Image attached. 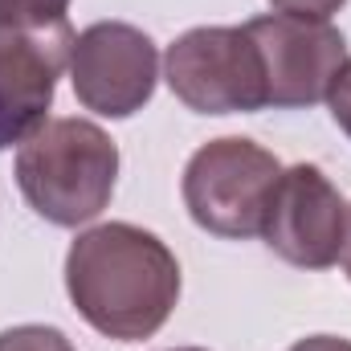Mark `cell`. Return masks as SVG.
<instances>
[{
    "label": "cell",
    "mask_w": 351,
    "mask_h": 351,
    "mask_svg": "<svg viewBox=\"0 0 351 351\" xmlns=\"http://www.w3.org/2000/svg\"><path fill=\"white\" fill-rule=\"evenodd\" d=\"M278 176H282V164L274 152H265L254 139L225 135L192 152L180 192H184L188 217L204 233L225 241H245L262 233L265 204Z\"/></svg>",
    "instance_id": "cell-3"
},
{
    "label": "cell",
    "mask_w": 351,
    "mask_h": 351,
    "mask_svg": "<svg viewBox=\"0 0 351 351\" xmlns=\"http://www.w3.org/2000/svg\"><path fill=\"white\" fill-rule=\"evenodd\" d=\"M66 294L106 339H152L180 302V262L147 229L106 221L74 237L66 254Z\"/></svg>",
    "instance_id": "cell-1"
},
{
    "label": "cell",
    "mask_w": 351,
    "mask_h": 351,
    "mask_svg": "<svg viewBox=\"0 0 351 351\" xmlns=\"http://www.w3.org/2000/svg\"><path fill=\"white\" fill-rule=\"evenodd\" d=\"M70 82L86 110L102 119H131L156 94L160 49L127 21H98L74 37Z\"/></svg>",
    "instance_id": "cell-5"
},
{
    "label": "cell",
    "mask_w": 351,
    "mask_h": 351,
    "mask_svg": "<svg viewBox=\"0 0 351 351\" xmlns=\"http://www.w3.org/2000/svg\"><path fill=\"white\" fill-rule=\"evenodd\" d=\"M290 351H351V339H343V335H306Z\"/></svg>",
    "instance_id": "cell-13"
},
{
    "label": "cell",
    "mask_w": 351,
    "mask_h": 351,
    "mask_svg": "<svg viewBox=\"0 0 351 351\" xmlns=\"http://www.w3.org/2000/svg\"><path fill=\"white\" fill-rule=\"evenodd\" d=\"M176 351H204V348H176Z\"/></svg>",
    "instance_id": "cell-15"
},
{
    "label": "cell",
    "mask_w": 351,
    "mask_h": 351,
    "mask_svg": "<svg viewBox=\"0 0 351 351\" xmlns=\"http://www.w3.org/2000/svg\"><path fill=\"white\" fill-rule=\"evenodd\" d=\"M327 106H331V119L339 123V131L351 139V58L343 62V70L335 74V82L327 90Z\"/></svg>",
    "instance_id": "cell-11"
},
{
    "label": "cell",
    "mask_w": 351,
    "mask_h": 351,
    "mask_svg": "<svg viewBox=\"0 0 351 351\" xmlns=\"http://www.w3.org/2000/svg\"><path fill=\"white\" fill-rule=\"evenodd\" d=\"M0 351H78L66 331L58 327H45V323H21V327H8L0 331Z\"/></svg>",
    "instance_id": "cell-10"
},
{
    "label": "cell",
    "mask_w": 351,
    "mask_h": 351,
    "mask_svg": "<svg viewBox=\"0 0 351 351\" xmlns=\"http://www.w3.org/2000/svg\"><path fill=\"white\" fill-rule=\"evenodd\" d=\"M70 0H0V25H62L70 21Z\"/></svg>",
    "instance_id": "cell-9"
},
{
    "label": "cell",
    "mask_w": 351,
    "mask_h": 351,
    "mask_svg": "<svg viewBox=\"0 0 351 351\" xmlns=\"http://www.w3.org/2000/svg\"><path fill=\"white\" fill-rule=\"evenodd\" d=\"M348 204L339 188L315 164L282 168L269 204H265L262 237L282 262L298 269H327L343 254Z\"/></svg>",
    "instance_id": "cell-7"
},
{
    "label": "cell",
    "mask_w": 351,
    "mask_h": 351,
    "mask_svg": "<svg viewBox=\"0 0 351 351\" xmlns=\"http://www.w3.org/2000/svg\"><path fill=\"white\" fill-rule=\"evenodd\" d=\"M265 70L269 106L298 110L327 102V90L348 62V41L331 21H302L286 12H269L245 21Z\"/></svg>",
    "instance_id": "cell-6"
},
{
    "label": "cell",
    "mask_w": 351,
    "mask_h": 351,
    "mask_svg": "<svg viewBox=\"0 0 351 351\" xmlns=\"http://www.w3.org/2000/svg\"><path fill=\"white\" fill-rule=\"evenodd\" d=\"M343 274H348V282H351V208H348V233H343Z\"/></svg>",
    "instance_id": "cell-14"
},
{
    "label": "cell",
    "mask_w": 351,
    "mask_h": 351,
    "mask_svg": "<svg viewBox=\"0 0 351 351\" xmlns=\"http://www.w3.org/2000/svg\"><path fill=\"white\" fill-rule=\"evenodd\" d=\"M164 78L196 114H254L269 106L262 53L245 25L188 29L168 45Z\"/></svg>",
    "instance_id": "cell-4"
},
{
    "label": "cell",
    "mask_w": 351,
    "mask_h": 351,
    "mask_svg": "<svg viewBox=\"0 0 351 351\" xmlns=\"http://www.w3.org/2000/svg\"><path fill=\"white\" fill-rule=\"evenodd\" d=\"M70 21L62 25H0V152L21 147L49 114L58 78L70 70Z\"/></svg>",
    "instance_id": "cell-8"
},
{
    "label": "cell",
    "mask_w": 351,
    "mask_h": 351,
    "mask_svg": "<svg viewBox=\"0 0 351 351\" xmlns=\"http://www.w3.org/2000/svg\"><path fill=\"white\" fill-rule=\"evenodd\" d=\"M274 12H286V16H302V21H331L348 0H269Z\"/></svg>",
    "instance_id": "cell-12"
},
{
    "label": "cell",
    "mask_w": 351,
    "mask_h": 351,
    "mask_svg": "<svg viewBox=\"0 0 351 351\" xmlns=\"http://www.w3.org/2000/svg\"><path fill=\"white\" fill-rule=\"evenodd\" d=\"M12 172L37 217L62 229H78L114 196L119 147L90 119H45L16 147Z\"/></svg>",
    "instance_id": "cell-2"
}]
</instances>
